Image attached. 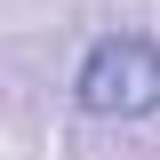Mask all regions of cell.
<instances>
[{"label":"cell","instance_id":"1","mask_svg":"<svg viewBox=\"0 0 160 160\" xmlns=\"http://www.w3.org/2000/svg\"><path fill=\"white\" fill-rule=\"evenodd\" d=\"M72 96H80V112H96V120H144V112H160V40L152 32H104L80 56Z\"/></svg>","mask_w":160,"mask_h":160}]
</instances>
